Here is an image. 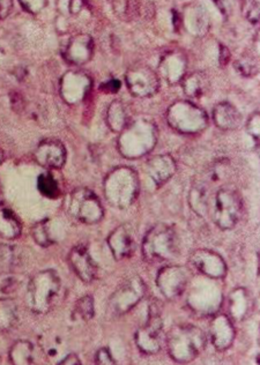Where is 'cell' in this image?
<instances>
[{"mask_svg":"<svg viewBox=\"0 0 260 365\" xmlns=\"http://www.w3.org/2000/svg\"><path fill=\"white\" fill-rule=\"evenodd\" d=\"M94 48L93 37L88 34L79 33L68 40L63 56L68 64L83 66L93 58Z\"/></svg>","mask_w":260,"mask_h":365,"instance_id":"cell-16","label":"cell"},{"mask_svg":"<svg viewBox=\"0 0 260 365\" xmlns=\"http://www.w3.org/2000/svg\"><path fill=\"white\" fill-rule=\"evenodd\" d=\"M68 262L80 280L90 283L98 277V265L85 245H77L71 250Z\"/></svg>","mask_w":260,"mask_h":365,"instance_id":"cell-21","label":"cell"},{"mask_svg":"<svg viewBox=\"0 0 260 365\" xmlns=\"http://www.w3.org/2000/svg\"><path fill=\"white\" fill-rule=\"evenodd\" d=\"M68 152L61 141L48 139L38 143L34 152L35 161L46 169H61L64 167Z\"/></svg>","mask_w":260,"mask_h":365,"instance_id":"cell-20","label":"cell"},{"mask_svg":"<svg viewBox=\"0 0 260 365\" xmlns=\"http://www.w3.org/2000/svg\"><path fill=\"white\" fill-rule=\"evenodd\" d=\"M146 284L138 275L131 277L120 284L109 299V307L113 314L122 316L140 303L146 295Z\"/></svg>","mask_w":260,"mask_h":365,"instance_id":"cell-9","label":"cell"},{"mask_svg":"<svg viewBox=\"0 0 260 365\" xmlns=\"http://www.w3.org/2000/svg\"><path fill=\"white\" fill-rule=\"evenodd\" d=\"M167 346L169 355L174 361L187 364L205 349L206 334L194 325L175 326L169 332Z\"/></svg>","mask_w":260,"mask_h":365,"instance_id":"cell-4","label":"cell"},{"mask_svg":"<svg viewBox=\"0 0 260 365\" xmlns=\"http://www.w3.org/2000/svg\"><path fill=\"white\" fill-rule=\"evenodd\" d=\"M61 289L58 273L53 269H44L31 277L28 283L26 302L34 314H48L55 305Z\"/></svg>","mask_w":260,"mask_h":365,"instance_id":"cell-3","label":"cell"},{"mask_svg":"<svg viewBox=\"0 0 260 365\" xmlns=\"http://www.w3.org/2000/svg\"><path fill=\"white\" fill-rule=\"evenodd\" d=\"M190 262L200 273L212 280H220L227 275V264L219 253L208 249L193 251Z\"/></svg>","mask_w":260,"mask_h":365,"instance_id":"cell-14","label":"cell"},{"mask_svg":"<svg viewBox=\"0 0 260 365\" xmlns=\"http://www.w3.org/2000/svg\"><path fill=\"white\" fill-rule=\"evenodd\" d=\"M19 320V307L12 299H0V331H9Z\"/></svg>","mask_w":260,"mask_h":365,"instance_id":"cell-31","label":"cell"},{"mask_svg":"<svg viewBox=\"0 0 260 365\" xmlns=\"http://www.w3.org/2000/svg\"><path fill=\"white\" fill-rule=\"evenodd\" d=\"M31 236L34 238L35 243L42 247H49L55 243L50 232V220H42L34 225L31 228Z\"/></svg>","mask_w":260,"mask_h":365,"instance_id":"cell-33","label":"cell"},{"mask_svg":"<svg viewBox=\"0 0 260 365\" xmlns=\"http://www.w3.org/2000/svg\"><path fill=\"white\" fill-rule=\"evenodd\" d=\"M243 14L248 21L251 22L252 25L259 24V3L257 0H252L249 3L243 4Z\"/></svg>","mask_w":260,"mask_h":365,"instance_id":"cell-37","label":"cell"},{"mask_svg":"<svg viewBox=\"0 0 260 365\" xmlns=\"http://www.w3.org/2000/svg\"><path fill=\"white\" fill-rule=\"evenodd\" d=\"M95 314L94 299L92 296L86 295L78 299L72 311V318L79 322H88Z\"/></svg>","mask_w":260,"mask_h":365,"instance_id":"cell-32","label":"cell"},{"mask_svg":"<svg viewBox=\"0 0 260 365\" xmlns=\"http://www.w3.org/2000/svg\"><path fill=\"white\" fill-rule=\"evenodd\" d=\"M191 272L182 265H168L156 275V286L165 299H175L183 294L190 283Z\"/></svg>","mask_w":260,"mask_h":365,"instance_id":"cell-11","label":"cell"},{"mask_svg":"<svg viewBox=\"0 0 260 365\" xmlns=\"http://www.w3.org/2000/svg\"><path fill=\"white\" fill-rule=\"evenodd\" d=\"M13 9V0H0V20L9 16Z\"/></svg>","mask_w":260,"mask_h":365,"instance_id":"cell-43","label":"cell"},{"mask_svg":"<svg viewBox=\"0 0 260 365\" xmlns=\"http://www.w3.org/2000/svg\"><path fill=\"white\" fill-rule=\"evenodd\" d=\"M18 256L14 247L0 245V273H11L16 267Z\"/></svg>","mask_w":260,"mask_h":365,"instance_id":"cell-36","label":"cell"},{"mask_svg":"<svg viewBox=\"0 0 260 365\" xmlns=\"http://www.w3.org/2000/svg\"><path fill=\"white\" fill-rule=\"evenodd\" d=\"M37 189L46 198H57L59 195V185L51 174H42L37 178Z\"/></svg>","mask_w":260,"mask_h":365,"instance_id":"cell-35","label":"cell"},{"mask_svg":"<svg viewBox=\"0 0 260 365\" xmlns=\"http://www.w3.org/2000/svg\"><path fill=\"white\" fill-rule=\"evenodd\" d=\"M212 217L221 230L235 228L242 217L243 202L239 192L222 187L215 193Z\"/></svg>","mask_w":260,"mask_h":365,"instance_id":"cell-8","label":"cell"},{"mask_svg":"<svg viewBox=\"0 0 260 365\" xmlns=\"http://www.w3.org/2000/svg\"><path fill=\"white\" fill-rule=\"evenodd\" d=\"M208 186L204 182H197L191 187L189 202L194 213L205 217L211 208V193Z\"/></svg>","mask_w":260,"mask_h":365,"instance_id":"cell-27","label":"cell"},{"mask_svg":"<svg viewBox=\"0 0 260 365\" xmlns=\"http://www.w3.org/2000/svg\"><path fill=\"white\" fill-rule=\"evenodd\" d=\"M107 123L111 131L115 133H120L126 125L129 124L125 106L120 100L113 101L108 108Z\"/></svg>","mask_w":260,"mask_h":365,"instance_id":"cell-29","label":"cell"},{"mask_svg":"<svg viewBox=\"0 0 260 365\" xmlns=\"http://www.w3.org/2000/svg\"><path fill=\"white\" fill-rule=\"evenodd\" d=\"M96 365H117L113 355L108 348H102L96 353Z\"/></svg>","mask_w":260,"mask_h":365,"instance_id":"cell-40","label":"cell"},{"mask_svg":"<svg viewBox=\"0 0 260 365\" xmlns=\"http://www.w3.org/2000/svg\"><path fill=\"white\" fill-rule=\"evenodd\" d=\"M230 52L229 50H228V48L227 46H222L221 44L220 46V65H222V66H226L227 64H228V61H229L230 59Z\"/></svg>","mask_w":260,"mask_h":365,"instance_id":"cell-45","label":"cell"},{"mask_svg":"<svg viewBox=\"0 0 260 365\" xmlns=\"http://www.w3.org/2000/svg\"><path fill=\"white\" fill-rule=\"evenodd\" d=\"M163 322L156 311L150 310L148 319L135 333V344L141 353L154 355L162 349Z\"/></svg>","mask_w":260,"mask_h":365,"instance_id":"cell-13","label":"cell"},{"mask_svg":"<svg viewBox=\"0 0 260 365\" xmlns=\"http://www.w3.org/2000/svg\"><path fill=\"white\" fill-rule=\"evenodd\" d=\"M57 365H83V363L76 354H68V356H65Z\"/></svg>","mask_w":260,"mask_h":365,"instance_id":"cell-44","label":"cell"},{"mask_svg":"<svg viewBox=\"0 0 260 365\" xmlns=\"http://www.w3.org/2000/svg\"><path fill=\"white\" fill-rule=\"evenodd\" d=\"M235 70L245 78H252L259 72V63L254 56L243 55L234 63Z\"/></svg>","mask_w":260,"mask_h":365,"instance_id":"cell-34","label":"cell"},{"mask_svg":"<svg viewBox=\"0 0 260 365\" xmlns=\"http://www.w3.org/2000/svg\"><path fill=\"white\" fill-rule=\"evenodd\" d=\"M107 242L116 260L129 258L135 249V230L133 225L130 223L118 225L108 236Z\"/></svg>","mask_w":260,"mask_h":365,"instance_id":"cell-18","label":"cell"},{"mask_svg":"<svg viewBox=\"0 0 260 365\" xmlns=\"http://www.w3.org/2000/svg\"><path fill=\"white\" fill-rule=\"evenodd\" d=\"M1 200H3V195H1V189H0V204H1Z\"/></svg>","mask_w":260,"mask_h":365,"instance_id":"cell-47","label":"cell"},{"mask_svg":"<svg viewBox=\"0 0 260 365\" xmlns=\"http://www.w3.org/2000/svg\"><path fill=\"white\" fill-rule=\"evenodd\" d=\"M104 93H108V94H113V93H117V91L120 89V81L117 79H110L105 81L103 85L100 87Z\"/></svg>","mask_w":260,"mask_h":365,"instance_id":"cell-42","label":"cell"},{"mask_svg":"<svg viewBox=\"0 0 260 365\" xmlns=\"http://www.w3.org/2000/svg\"><path fill=\"white\" fill-rule=\"evenodd\" d=\"M4 161V153L0 150V165H1V162Z\"/></svg>","mask_w":260,"mask_h":365,"instance_id":"cell-46","label":"cell"},{"mask_svg":"<svg viewBox=\"0 0 260 365\" xmlns=\"http://www.w3.org/2000/svg\"><path fill=\"white\" fill-rule=\"evenodd\" d=\"M259 125L260 113L259 111H256V113H252L250 118L248 119V122H246V132L258 143H259L260 137Z\"/></svg>","mask_w":260,"mask_h":365,"instance_id":"cell-39","label":"cell"},{"mask_svg":"<svg viewBox=\"0 0 260 365\" xmlns=\"http://www.w3.org/2000/svg\"><path fill=\"white\" fill-rule=\"evenodd\" d=\"M22 9L31 14H38L42 12L46 6L49 0H19Z\"/></svg>","mask_w":260,"mask_h":365,"instance_id":"cell-38","label":"cell"},{"mask_svg":"<svg viewBox=\"0 0 260 365\" xmlns=\"http://www.w3.org/2000/svg\"><path fill=\"white\" fill-rule=\"evenodd\" d=\"M181 25L192 36L202 37L211 29V19L199 4H189L180 16Z\"/></svg>","mask_w":260,"mask_h":365,"instance_id":"cell-19","label":"cell"},{"mask_svg":"<svg viewBox=\"0 0 260 365\" xmlns=\"http://www.w3.org/2000/svg\"><path fill=\"white\" fill-rule=\"evenodd\" d=\"M169 126L181 134L193 135L205 131L208 116L205 110L191 101L178 100L170 106L165 113Z\"/></svg>","mask_w":260,"mask_h":365,"instance_id":"cell-6","label":"cell"},{"mask_svg":"<svg viewBox=\"0 0 260 365\" xmlns=\"http://www.w3.org/2000/svg\"><path fill=\"white\" fill-rule=\"evenodd\" d=\"M93 87V80L83 71H68L61 76L59 93L65 103L77 106L81 103Z\"/></svg>","mask_w":260,"mask_h":365,"instance_id":"cell-12","label":"cell"},{"mask_svg":"<svg viewBox=\"0 0 260 365\" xmlns=\"http://www.w3.org/2000/svg\"><path fill=\"white\" fill-rule=\"evenodd\" d=\"M184 94L189 98H199L207 93L209 89V78L205 72L196 71L192 73L185 74L181 81Z\"/></svg>","mask_w":260,"mask_h":365,"instance_id":"cell-25","label":"cell"},{"mask_svg":"<svg viewBox=\"0 0 260 365\" xmlns=\"http://www.w3.org/2000/svg\"><path fill=\"white\" fill-rule=\"evenodd\" d=\"M125 83L135 98H152L159 91L160 76L148 65L137 64L130 67L125 74Z\"/></svg>","mask_w":260,"mask_h":365,"instance_id":"cell-10","label":"cell"},{"mask_svg":"<svg viewBox=\"0 0 260 365\" xmlns=\"http://www.w3.org/2000/svg\"><path fill=\"white\" fill-rule=\"evenodd\" d=\"M9 356L12 365H33L35 359L34 346L29 341H16L9 349Z\"/></svg>","mask_w":260,"mask_h":365,"instance_id":"cell-30","label":"cell"},{"mask_svg":"<svg viewBox=\"0 0 260 365\" xmlns=\"http://www.w3.org/2000/svg\"><path fill=\"white\" fill-rule=\"evenodd\" d=\"M86 6L85 0H68V12L72 16H78L83 12V9Z\"/></svg>","mask_w":260,"mask_h":365,"instance_id":"cell-41","label":"cell"},{"mask_svg":"<svg viewBox=\"0 0 260 365\" xmlns=\"http://www.w3.org/2000/svg\"><path fill=\"white\" fill-rule=\"evenodd\" d=\"M187 57L182 50L174 49L165 52L160 61L157 72L160 78L165 80L169 85L181 83L187 74Z\"/></svg>","mask_w":260,"mask_h":365,"instance_id":"cell-15","label":"cell"},{"mask_svg":"<svg viewBox=\"0 0 260 365\" xmlns=\"http://www.w3.org/2000/svg\"><path fill=\"white\" fill-rule=\"evenodd\" d=\"M21 232V223L13 210L0 208V237L12 241L18 238Z\"/></svg>","mask_w":260,"mask_h":365,"instance_id":"cell-28","label":"cell"},{"mask_svg":"<svg viewBox=\"0 0 260 365\" xmlns=\"http://www.w3.org/2000/svg\"><path fill=\"white\" fill-rule=\"evenodd\" d=\"M249 1H252V0H242L243 4L249 3Z\"/></svg>","mask_w":260,"mask_h":365,"instance_id":"cell-48","label":"cell"},{"mask_svg":"<svg viewBox=\"0 0 260 365\" xmlns=\"http://www.w3.org/2000/svg\"><path fill=\"white\" fill-rule=\"evenodd\" d=\"M251 296L245 288H236L229 294V314L233 319L241 322L251 310Z\"/></svg>","mask_w":260,"mask_h":365,"instance_id":"cell-26","label":"cell"},{"mask_svg":"<svg viewBox=\"0 0 260 365\" xmlns=\"http://www.w3.org/2000/svg\"><path fill=\"white\" fill-rule=\"evenodd\" d=\"M221 303V292L209 282L199 283L189 297L191 309L200 314H212Z\"/></svg>","mask_w":260,"mask_h":365,"instance_id":"cell-17","label":"cell"},{"mask_svg":"<svg viewBox=\"0 0 260 365\" xmlns=\"http://www.w3.org/2000/svg\"><path fill=\"white\" fill-rule=\"evenodd\" d=\"M140 191L138 174L130 167L111 170L103 182L105 200L115 208L126 210L135 204Z\"/></svg>","mask_w":260,"mask_h":365,"instance_id":"cell-2","label":"cell"},{"mask_svg":"<svg viewBox=\"0 0 260 365\" xmlns=\"http://www.w3.org/2000/svg\"><path fill=\"white\" fill-rule=\"evenodd\" d=\"M157 126L146 118H139L126 125L117 140L118 152L129 160L144 158L155 148L157 143Z\"/></svg>","mask_w":260,"mask_h":365,"instance_id":"cell-1","label":"cell"},{"mask_svg":"<svg viewBox=\"0 0 260 365\" xmlns=\"http://www.w3.org/2000/svg\"><path fill=\"white\" fill-rule=\"evenodd\" d=\"M66 210L72 217L85 225H96L104 216L101 200L87 187H78L71 192L66 199Z\"/></svg>","mask_w":260,"mask_h":365,"instance_id":"cell-7","label":"cell"},{"mask_svg":"<svg viewBox=\"0 0 260 365\" xmlns=\"http://www.w3.org/2000/svg\"><path fill=\"white\" fill-rule=\"evenodd\" d=\"M141 250L145 260L152 264L174 260L180 255V238L177 232L168 225L160 223L154 225L145 235Z\"/></svg>","mask_w":260,"mask_h":365,"instance_id":"cell-5","label":"cell"},{"mask_svg":"<svg viewBox=\"0 0 260 365\" xmlns=\"http://www.w3.org/2000/svg\"><path fill=\"white\" fill-rule=\"evenodd\" d=\"M213 122L222 131H234L242 123V115L229 102H220L213 109Z\"/></svg>","mask_w":260,"mask_h":365,"instance_id":"cell-24","label":"cell"},{"mask_svg":"<svg viewBox=\"0 0 260 365\" xmlns=\"http://www.w3.org/2000/svg\"><path fill=\"white\" fill-rule=\"evenodd\" d=\"M212 344L220 351L228 349L235 340V329L229 317L217 314L212 319L209 325Z\"/></svg>","mask_w":260,"mask_h":365,"instance_id":"cell-22","label":"cell"},{"mask_svg":"<svg viewBox=\"0 0 260 365\" xmlns=\"http://www.w3.org/2000/svg\"><path fill=\"white\" fill-rule=\"evenodd\" d=\"M176 169H177L176 161L169 154L154 156L146 165L147 175L157 187L172 180Z\"/></svg>","mask_w":260,"mask_h":365,"instance_id":"cell-23","label":"cell"}]
</instances>
